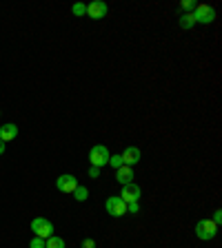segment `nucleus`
<instances>
[{
  "mask_svg": "<svg viewBox=\"0 0 222 248\" xmlns=\"http://www.w3.org/2000/svg\"><path fill=\"white\" fill-rule=\"evenodd\" d=\"M109 157H111V153H109V149L104 144H96V146H91V151H89V162H91V166H96V169L107 166Z\"/></svg>",
  "mask_w": 222,
  "mask_h": 248,
  "instance_id": "1",
  "label": "nucleus"
},
{
  "mask_svg": "<svg viewBox=\"0 0 222 248\" xmlns=\"http://www.w3.org/2000/svg\"><path fill=\"white\" fill-rule=\"evenodd\" d=\"M98 175H100V169L91 166V169H89V177H98Z\"/></svg>",
  "mask_w": 222,
  "mask_h": 248,
  "instance_id": "22",
  "label": "nucleus"
},
{
  "mask_svg": "<svg viewBox=\"0 0 222 248\" xmlns=\"http://www.w3.org/2000/svg\"><path fill=\"white\" fill-rule=\"evenodd\" d=\"M29 248H45V239H40V237H34L29 242Z\"/></svg>",
  "mask_w": 222,
  "mask_h": 248,
  "instance_id": "19",
  "label": "nucleus"
},
{
  "mask_svg": "<svg viewBox=\"0 0 222 248\" xmlns=\"http://www.w3.org/2000/svg\"><path fill=\"white\" fill-rule=\"evenodd\" d=\"M73 197H76L78 202H85L89 197V191L85 188V186H76V191H73Z\"/></svg>",
  "mask_w": 222,
  "mask_h": 248,
  "instance_id": "14",
  "label": "nucleus"
},
{
  "mask_svg": "<svg viewBox=\"0 0 222 248\" xmlns=\"http://www.w3.org/2000/svg\"><path fill=\"white\" fill-rule=\"evenodd\" d=\"M71 14L73 16H85V14H87V5H83V2H76V5L71 7Z\"/></svg>",
  "mask_w": 222,
  "mask_h": 248,
  "instance_id": "15",
  "label": "nucleus"
},
{
  "mask_svg": "<svg viewBox=\"0 0 222 248\" xmlns=\"http://www.w3.org/2000/svg\"><path fill=\"white\" fill-rule=\"evenodd\" d=\"M191 14H193L196 25H198V22H200V25H211V22L216 20V9H213V7H209V5H198Z\"/></svg>",
  "mask_w": 222,
  "mask_h": 248,
  "instance_id": "4",
  "label": "nucleus"
},
{
  "mask_svg": "<svg viewBox=\"0 0 222 248\" xmlns=\"http://www.w3.org/2000/svg\"><path fill=\"white\" fill-rule=\"evenodd\" d=\"M218 235V224L211 222V219H200L196 224V237L202 239V242H209Z\"/></svg>",
  "mask_w": 222,
  "mask_h": 248,
  "instance_id": "3",
  "label": "nucleus"
},
{
  "mask_svg": "<svg viewBox=\"0 0 222 248\" xmlns=\"http://www.w3.org/2000/svg\"><path fill=\"white\" fill-rule=\"evenodd\" d=\"M120 157H122V164L124 166H131V169H134V164H138V162H140L142 153H140L138 146H127V149L122 151V155H120Z\"/></svg>",
  "mask_w": 222,
  "mask_h": 248,
  "instance_id": "9",
  "label": "nucleus"
},
{
  "mask_svg": "<svg viewBox=\"0 0 222 248\" xmlns=\"http://www.w3.org/2000/svg\"><path fill=\"white\" fill-rule=\"evenodd\" d=\"M140 195H142V191H140V186L131 182V184H124V186H122V193H120V200H122V202H127V204H129V202H138V200H140Z\"/></svg>",
  "mask_w": 222,
  "mask_h": 248,
  "instance_id": "8",
  "label": "nucleus"
},
{
  "mask_svg": "<svg viewBox=\"0 0 222 248\" xmlns=\"http://www.w3.org/2000/svg\"><path fill=\"white\" fill-rule=\"evenodd\" d=\"M31 231L34 235L40 239H49L53 235V224L47 219V217H34L31 219Z\"/></svg>",
  "mask_w": 222,
  "mask_h": 248,
  "instance_id": "2",
  "label": "nucleus"
},
{
  "mask_svg": "<svg viewBox=\"0 0 222 248\" xmlns=\"http://www.w3.org/2000/svg\"><path fill=\"white\" fill-rule=\"evenodd\" d=\"M18 138V126H16V124H2V126H0V140H2V142H14V140Z\"/></svg>",
  "mask_w": 222,
  "mask_h": 248,
  "instance_id": "11",
  "label": "nucleus"
},
{
  "mask_svg": "<svg viewBox=\"0 0 222 248\" xmlns=\"http://www.w3.org/2000/svg\"><path fill=\"white\" fill-rule=\"evenodd\" d=\"M83 248H96V242H93V239H91V237L83 239Z\"/></svg>",
  "mask_w": 222,
  "mask_h": 248,
  "instance_id": "20",
  "label": "nucleus"
},
{
  "mask_svg": "<svg viewBox=\"0 0 222 248\" xmlns=\"http://www.w3.org/2000/svg\"><path fill=\"white\" fill-rule=\"evenodd\" d=\"M127 213L138 215V213H140V204H138V202H129V204H127Z\"/></svg>",
  "mask_w": 222,
  "mask_h": 248,
  "instance_id": "18",
  "label": "nucleus"
},
{
  "mask_svg": "<svg viewBox=\"0 0 222 248\" xmlns=\"http://www.w3.org/2000/svg\"><path fill=\"white\" fill-rule=\"evenodd\" d=\"M220 219H222V211H220V208H218V211L213 213V219H211V222H216L218 226H220Z\"/></svg>",
  "mask_w": 222,
  "mask_h": 248,
  "instance_id": "21",
  "label": "nucleus"
},
{
  "mask_svg": "<svg viewBox=\"0 0 222 248\" xmlns=\"http://www.w3.org/2000/svg\"><path fill=\"white\" fill-rule=\"evenodd\" d=\"M5 149H7V144H5V142H2V140H0V155L5 153Z\"/></svg>",
  "mask_w": 222,
  "mask_h": 248,
  "instance_id": "23",
  "label": "nucleus"
},
{
  "mask_svg": "<svg viewBox=\"0 0 222 248\" xmlns=\"http://www.w3.org/2000/svg\"><path fill=\"white\" fill-rule=\"evenodd\" d=\"M45 248H65V239L58 237V235H51L49 239H45Z\"/></svg>",
  "mask_w": 222,
  "mask_h": 248,
  "instance_id": "12",
  "label": "nucleus"
},
{
  "mask_svg": "<svg viewBox=\"0 0 222 248\" xmlns=\"http://www.w3.org/2000/svg\"><path fill=\"white\" fill-rule=\"evenodd\" d=\"M76 186H78V180L73 175H69V173H65V175H60L56 180V188L60 193H67V195L76 191Z\"/></svg>",
  "mask_w": 222,
  "mask_h": 248,
  "instance_id": "7",
  "label": "nucleus"
},
{
  "mask_svg": "<svg viewBox=\"0 0 222 248\" xmlns=\"http://www.w3.org/2000/svg\"><path fill=\"white\" fill-rule=\"evenodd\" d=\"M178 22H180V27H182V29H191V27L196 25V20H193V14H185V16H182V18H180V20H178Z\"/></svg>",
  "mask_w": 222,
  "mask_h": 248,
  "instance_id": "13",
  "label": "nucleus"
},
{
  "mask_svg": "<svg viewBox=\"0 0 222 248\" xmlns=\"http://www.w3.org/2000/svg\"><path fill=\"white\" fill-rule=\"evenodd\" d=\"M134 169H131V166H120V169H116V182H118V184H131V182H134Z\"/></svg>",
  "mask_w": 222,
  "mask_h": 248,
  "instance_id": "10",
  "label": "nucleus"
},
{
  "mask_svg": "<svg viewBox=\"0 0 222 248\" xmlns=\"http://www.w3.org/2000/svg\"><path fill=\"white\" fill-rule=\"evenodd\" d=\"M104 208H107V213H109L111 217H122V215H127V202L120 200V195L107 197V202H104Z\"/></svg>",
  "mask_w": 222,
  "mask_h": 248,
  "instance_id": "5",
  "label": "nucleus"
},
{
  "mask_svg": "<svg viewBox=\"0 0 222 248\" xmlns=\"http://www.w3.org/2000/svg\"><path fill=\"white\" fill-rule=\"evenodd\" d=\"M196 7H198V2H196V0H182V9H187V11H189V14H191V11L196 9Z\"/></svg>",
  "mask_w": 222,
  "mask_h": 248,
  "instance_id": "17",
  "label": "nucleus"
},
{
  "mask_svg": "<svg viewBox=\"0 0 222 248\" xmlns=\"http://www.w3.org/2000/svg\"><path fill=\"white\" fill-rule=\"evenodd\" d=\"M107 11H109V7H107V2H102V0H93V2L87 5V16L91 20H102L104 16H107Z\"/></svg>",
  "mask_w": 222,
  "mask_h": 248,
  "instance_id": "6",
  "label": "nucleus"
},
{
  "mask_svg": "<svg viewBox=\"0 0 222 248\" xmlns=\"http://www.w3.org/2000/svg\"><path fill=\"white\" fill-rule=\"evenodd\" d=\"M109 166L120 169V166H122V157H120V155H111V157H109Z\"/></svg>",
  "mask_w": 222,
  "mask_h": 248,
  "instance_id": "16",
  "label": "nucleus"
}]
</instances>
